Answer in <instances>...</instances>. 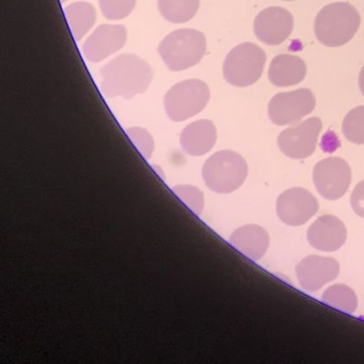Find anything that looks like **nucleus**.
I'll use <instances>...</instances> for the list:
<instances>
[{"instance_id": "obj_1", "label": "nucleus", "mask_w": 364, "mask_h": 364, "mask_svg": "<svg viewBox=\"0 0 364 364\" xmlns=\"http://www.w3.org/2000/svg\"><path fill=\"white\" fill-rule=\"evenodd\" d=\"M101 89L108 99H133L148 90L154 72L140 57L123 54L106 63L100 72Z\"/></svg>"}, {"instance_id": "obj_2", "label": "nucleus", "mask_w": 364, "mask_h": 364, "mask_svg": "<svg viewBox=\"0 0 364 364\" xmlns=\"http://www.w3.org/2000/svg\"><path fill=\"white\" fill-rule=\"evenodd\" d=\"M361 16L348 3L325 6L317 14L314 22L316 39L328 48H338L348 43L359 29Z\"/></svg>"}, {"instance_id": "obj_3", "label": "nucleus", "mask_w": 364, "mask_h": 364, "mask_svg": "<svg viewBox=\"0 0 364 364\" xmlns=\"http://www.w3.org/2000/svg\"><path fill=\"white\" fill-rule=\"evenodd\" d=\"M206 52V38L195 29H178L169 33L159 46V54L172 72L195 67Z\"/></svg>"}, {"instance_id": "obj_4", "label": "nucleus", "mask_w": 364, "mask_h": 364, "mask_svg": "<svg viewBox=\"0 0 364 364\" xmlns=\"http://www.w3.org/2000/svg\"><path fill=\"white\" fill-rule=\"evenodd\" d=\"M248 176V165L242 155L234 151L215 153L204 163L202 178L210 191L231 193L237 191Z\"/></svg>"}, {"instance_id": "obj_5", "label": "nucleus", "mask_w": 364, "mask_h": 364, "mask_svg": "<svg viewBox=\"0 0 364 364\" xmlns=\"http://www.w3.org/2000/svg\"><path fill=\"white\" fill-rule=\"evenodd\" d=\"M265 63V52L257 44L245 42L234 48L225 57L223 76L232 86L245 88L261 78Z\"/></svg>"}, {"instance_id": "obj_6", "label": "nucleus", "mask_w": 364, "mask_h": 364, "mask_svg": "<svg viewBox=\"0 0 364 364\" xmlns=\"http://www.w3.org/2000/svg\"><path fill=\"white\" fill-rule=\"evenodd\" d=\"M210 91L199 80H184L174 85L164 97V105L170 120L182 122L202 112L210 101Z\"/></svg>"}, {"instance_id": "obj_7", "label": "nucleus", "mask_w": 364, "mask_h": 364, "mask_svg": "<svg viewBox=\"0 0 364 364\" xmlns=\"http://www.w3.org/2000/svg\"><path fill=\"white\" fill-rule=\"evenodd\" d=\"M316 106V99L310 89H298L278 93L268 104V117L278 127L294 124L310 114Z\"/></svg>"}, {"instance_id": "obj_8", "label": "nucleus", "mask_w": 364, "mask_h": 364, "mask_svg": "<svg viewBox=\"0 0 364 364\" xmlns=\"http://www.w3.org/2000/svg\"><path fill=\"white\" fill-rule=\"evenodd\" d=\"M313 183L321 197L336 201L341 199L350 186V167L340 157H328L315 165Z\"/></svg>"}, {"instance_id": "obj_9", "label": "nucleus", "mask_w": 364, "mask_h": 364, "mask_svg": "<svg viewBox=\"0 0 364 364\" xmlns=\"http://www.w3.org/2000/svg\"><path fill=\"white\" fill-rule=\"evenodd\" d=\"M321 129L323 122L317 117L291 125L279 135V149L289 159H306L315 152Z\"/></svg>"}, {"instance_id": "obj_10", "label": "nucleus", "mask_w": 364, "mask_h": 364, "mask_svg": "<svg viewBox=\"0 0 364 364\" xmlns=\"http://www.w3.org/2000/svg\"><path fill=\"white\" fill-rule=\"evenodd\" d=\"M276 210L283 223L299 227L308 223L318 212V201L310 191L295 187L279 196Z\"/></svg>"}, {"instance_id": "obj_11", "label": "nucleus", "mask_w": 364, "mask_h": 364, "mask_svg": "<svg viewBox=\"0 0 364 364\" xmlns=\"http://www.w3.org/2000/svg\"><path fill=\"white\" fill-rule=\"evenodd\" d=\"M293 28V16L282 7H269L262 10L253 24L257 40L269 46L282 44L291 36Z\"/></svg>"}, {"instance_id": "obj_12", "label": "nucleus", "mask_w": 364, "mask_h": 364, "mask_svg": "<svg viewBox=\"0 0 364 364\" xmlns=\"http://www.w3.org/2000/svg\"><path fill=\"white\" fill-rule=\"evenodd\" d=\"M127 31L123 25L103 24L86 40L82 53L90 63H99L124 48Z\"/></svg>"}, {"instance_id": "obj_13", "label": "nucleus", "mask_w": 364, "mask_h": 364, "mask_svg": "<svg viewBox=\"0 0 364 364\" xmlns=\"http://www.w3.org/2000/svg\"><path fill=\"white\" fill-rule=\"evenodd\" d=\"M340 274V265L332 257L309 255L296 266V274L304 291L314 293L333 281Z\"/></svg>"}, {"instance_id": "obj_14", "label": "nucleus", "mask_w": 364, "mask_h": 364, "mask_svg": "<svg viewBox=\"0 0 364 364\" xmlns=\"http://www.w3.org/2000/svg\"><path fill=\"white\" fill-rule=\"evenodd\" d=\"M306 236L313 248L325 252H334L346 242L347 230L338 217L323 215L310 225Z\"/></svg>"}, {"instance_id": "obj_15", "label": "nucleus", "mask_w": 364, "mask_h": 364, "mask_svg": "<svg viewBox=\"0 0 364 364\" xmlns=\"http://www.w3.org/2000/svg\"><path fill=\"white\" fill-rule=\"evenodd\" d=\"M217 129L210 120H198L183 129L180 144L185 153L191 156H202L214 148Z\"/></svg>"}, {"instance_id": "obj_16", "label": "nucleus", "mask_w": 364, "mask_h": 364, "mask_svg": "<svg viewBox=\"0 0 364 364\" xmlns=\"http://www.w3.org/2000/svg\"><path fill=\"white\" fill-rule=\"evenodd\" d=\"M306 75V63L295 55H278L272 59L268 70L269 82L279 88L300 84Z\"/></svg>"}, {"instance_id": "obj_17", "label": "nucleus", "mask_w": 364, "mask_h": 364, "mask_svg": "<svg viewBox=\"0 0 364 364\" xmlns=\"http://www.w3.org/2000/svg\"><path fill=\"white\" fill-rule=\"evenodd\" d=\"M232 246L252 261H259L267 252L269 236L264 228L247 225L238 228L230 237Z\"/></svg>"}, {"instance_id": "obj_18", "label": "nucleus", "mask_w": 364, "mask_h": 364, "mask_svg": "<svg viewBox=\"0 0 364 364\" xmlns=\"http://www.w3.org/2000/svg\"><path fill=\"white\" fill-rule=\"evenodd\" d=\"M63 12L75 41H80L97 22V10L86 1L72 4Z\"/></svg>"}, {"instance_id": "obj_19", "label": "nucleus", "mask_w": 364, "mask_h": 364, "mask_svg": "<svg viewBox=\"0 0 364 364\" xmlns=\"http://www.w3.org/2000/svg\"><path fill=\"white\" fill-rule=\"evenodd\" d=\"M159 10L163 18L173 24H184L195 18L200 0H159Z\"/></svg>"}, {"instance_id": "obj_20", "label": "nucleus", "mask_w": 364, "mask_h": 364, "mask_svg": "<svg viewBox=\"0 0 364 364\" xmlns=\"http://www.w3.org/2000/svg\"><path fill=\"white\" fill-rule=\"evenodd\" d=\"M321 299L328 306L346 313H353L358 308L355 291L345 284H334L323 291Z\"/></svg>"}, {"instance_id": "obj_21", "label": "nucleus", "mask_w": 364, "mask_h": 364, "mask_svg": "<svg viewBox=\"0 0 364 364\" xmlns=\"http://www.w3.org/2000/svg\"><path fill=\"white\" fill-rule=\"evenodd\" d=\"M342 132L351 144H364V106L353 108L345 116Z\"/></svg>"}, {"instance_id": "obj_22", "label": "nucleus", "mask_w": 364, "mask_h": 364, "mask_svg": "<svg viewBox=\"0 0 364 364\" xmlns=\"http://www.w3.org/2000/svg\"><path fill=\"white\" fill-rule=\"evenodd\" d=\"M137 0H99L100 8L105 18L123 20L135 9Z\"/></svg>"}, {"instance_id": "obj_23", "label": "nucleus", "mask_w": 364, "mask_h": 364, "mask_svg": "<svg viewBox=\"0 0 364 364\" xmlns=\"http://www.w3.org/2000/svg\"><path fill=\"white\" fill-rule=\"evenodd\" d=\"M172 191L189 210L198 216L201 215L204 208V195L199 188L191 185H178L172 188Z\"/></svg>"}, {"instance_id": "obj_24", "label": "nucleus", "mask_w": 364, "mask_h": 364, "mask_svg": "<svg viewBox=\"0 0 364 364\" xmlns=\"http://www.w3.org/2000/svg\"><path fill=\"white\" fill-rule=\"evenodd\" d=\"M129 136L134 146L139 151L140 154L149 161L154 152L155 144L151 134L146 129L141 127H132L127 129Z\"/></svg>"}, {"instance_id": "obj_25", "label": "nucleus", "mask_w": 364, "mask_h": 364, "mask_svg": "<svg viewBox=\"0 0 364 364\" xmlns=\"http://www.w3.org/2000/svg\"><path fill=\"white\" fill-rule=\"evenodd\" d=\"M351 208L358 216L364 218V180L353 189L350 197Z\"/></svg>"}, {"instance_id": "obj_26", "label": "nucleus", "mask_w": 364, "mask_h": 364, "mask_svg": "<svg viewBox=\"0 0 364 364\" xmlns=\"http://www.w3.org/2000/svg\"><path fill=\"white\" fill-rule=\"evenodd\" d=\"M359 88L361 90L362 95H364V67L362 68L361 72L359 74Z\"/></svg>"}, {"instance_id": "obj_27", "label": "nucleus", "mask_w": 364, "mask_h": 364, "mask_svg": "<svg viewBox=\"0 0 364 364\" xmlns=\"http://www.w3.org/2000/svg\"><path fill=\"white\" fill-rule=\"evenodd\" d=\"M65 1H67V0H60L61 4L65 3Z\"/></svg>"}, {"instance_id": "obj_28", "label": "nucleus", "mask_w": 364, "mask_h": 364, "mask_svg": "<svg viewBox=\"0 0 364 364\" xmlns=\"http://www.w3.org/2000/svg\"><path fill=\"white\" fill-rule=\"evenodd\" d=\"M285 1H294V0H285Z\"/></svg>"}]
</instances>
